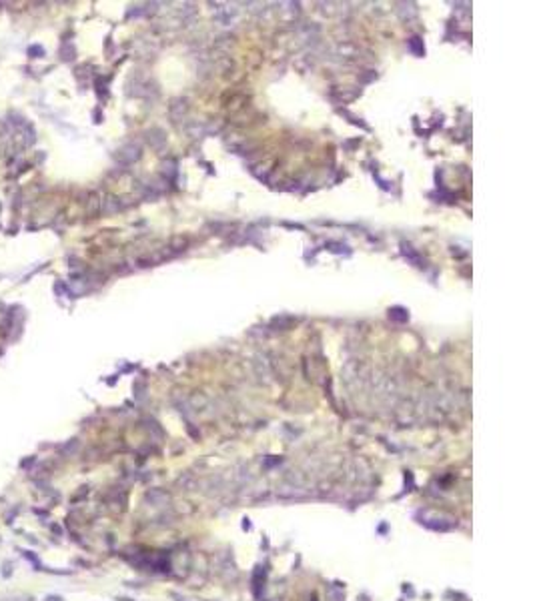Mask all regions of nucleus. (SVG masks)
Wrapping results in <instances>:
<instances>
[{
    "mask_svg": "<svg viewBox=\"0 0 535 601\" xmlns=\"http://www.w3.org/2000/svg\"><path fill=\"white\" fill-rule=\"evenodd\" d=\"M46 601H60V599H58V597H50V599L46 597Z\"/></svg>",
    "mask_w": 535,
    "mask_h": 601,
    "instance_id": "f257e3e1",
    "label": "nucleus"
}]
</instances>
